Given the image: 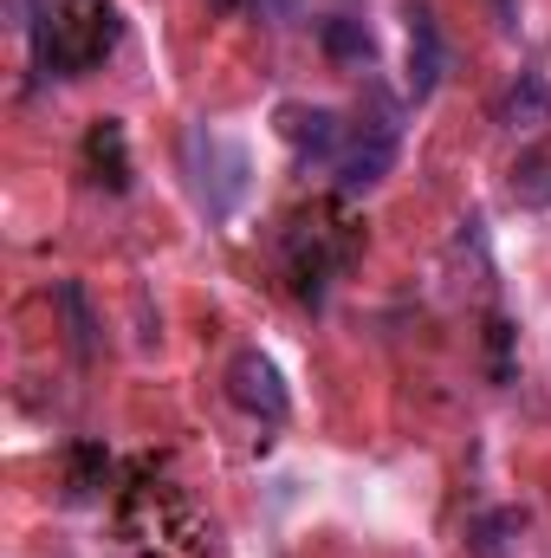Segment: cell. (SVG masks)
<instances>
[{
  "label": "cell",
  "instance_id": "7",
  "mask_svg": "<svg viewBox=\"0 0 551 558\" xmlns=\"http://www.w3.org/2000/svg\"><path fill=\"white\" fill-rule=\"evenodd\" d=\"M409 98H434L441 72H448V39H441V20H434V0H409Z\"/></svg>",
  "mask_w": 551,
  "mask_h": 558
},
{
  "label": "cell",
  "instance_id": "6",
  "mask_svg": "<svg viewBox=\"0 0 551 558\" xmlns=\"http://www.w3.org/2000/svg\"><path fill=\"white\" fill-rule=\"evenodd\" d=\"M273 131L292 143V156L311 169V162H338V156H344V131H351V124H344L331 105H279Z\"/></svg>",
  "mask_w": 551,
  "mask_h": 558
},
{
  "label": "cell",
  "instance_id": "1",
  "mask_svg": "<svg viewBox=\"0 0 551 558\" xmlns=\"http://www.w3.org/2000/svg\"><path fill=\"white\" fill-rule=\"evenodd\" d=\"M26 39L46 78H85L118 46V7L111 0H26Z\"/></svg>",
  "mask_w": 551,
  "mask_h": 558
},
{
  "label": "cell",
  "instance_id": "11",
  "mask_svg": "<svg viewBox=\"0 0 551 558\" xmlns=\"http://www.w3.org/2000/svg\"><path fill=\"white\" fill-rule=\"evenodd\" d=\"M546 118H551L546 72H519V85L500 98V124H506V131H519V124H546Z\"/></svg>",
  "mask_w": 551,
  "mask_h": 558
},
{
  "label": "cell",
  "instance_id": "8",
  "mask_svg": "<svg viewBox=\"0 0 551 558\" xmlns=\"http://www.w3.org/2000/svg\"><path fill=\"white\" fill-rule=\"evenodd\" d=\"M228 397L254 422H285V384H279L273 357H260V351H241L228 364Z\"/></svg>",
  "mask_w": 551,
  "mask_h": 558
},
{
  "label": "cell",
  "instance_id": "2",
  "mask_svg": "<svg viewBox=\"0 0 551 558\" xmlns=\"http://www.w3.org/2000/svg\"><path fill=\"white\" fill-rule=\"evenodd\" d=\"M357 247H364V228H357L338 202H318V208H305V215H292V221H285L279 260H285L292 292H298L305 305H318V299H325V286L357 260Z\"/></svg>",
  "mask_w": 551,
  "mask_h": 558
},
{
  "label": "cell",
  "instance_id": "13",
  "mask_svg": "<svg viewBox=\"0 0 551 558\" xmlns=\"http://www.w3.org/2000/svg\"><path fill=\"white\" fill-rule=\"evenodd\" d=\"M493 13H500V26H513L519 20V0H493Z\"/></svg>",
  "mask_w": 551,
  "mask_h": 558
},
{
  "label": "cell",
  "instance_id": "12",
  "mask_svg": "<svg viewBox=\"0 0 551 558\" xmlns=\"http://www.w3.org/2000/svg\"><path fill=\"white\" fill-rule=\"evenodd\" d=\"M318 46H325L338 65H370V59H377V39H370V26H364V20H351V13L325 20V26H318Z\"/></svg>",
  "mask_w": 551,
  "mask_h": 558
},
{
  "label": "cell",
  "instance_id": "4",
  "mask_svg": "<svg viewBox=\"0 0 551 558\" xmlns=\"http://www.w3.org/2000/svg\"><path fill=\"white\" fill-rule=\"evenodd\" d=\"M396 149H403V111H396V98H390L383 85H370V105H364V111H357V124L344 131L338 189H344V195H364V189H377V182L390 175Z\"/></svg>",
  "mask_w": 551,
  "mask_h": 558
},
{
  "label": "cell",
  "instance_id": "3",
  "mask_svg": "<svg viewBox=\"0 0 551 558\" xmlns=\"http://www.w3.org/2000/svg\"><path fill=\"white\" fill-rule=\"evenodd\" d=\"M124 539L149 558H201V520L195 507L169 487V481H143L137 494L124 500Z\"/></svg>",
  "mask_w": 551,
  "mask_h": 558
},
{
  "label": "cell",
  "instance_id": "9",
  "mask_svg": "<svg viewBox=\"0 0 551 558\" xmlns=\"http://www.w3.org/2000/svg\"><path fill=\"white\" fill-rule=\"evenodd\" d=\"M85 162H91V182H105L111 195L131 189V149H124V124L118 118H98L85 131Z\"/></svg>",
  "mask_w": 551,
  "mask_h": 558
},
{
  "label": "cell",
  "instance_id": "5",
  "mask_svg": "<svg viewBox=\"0 0 551 558\" xmlns=\"http://www.w3.org/2000/svg\"><path fill=\"white\" fill-rule=\"evenodd\" d=\"M188 169H195V202L215 221H228L247 195V149L201 124V131H188Z\"/></svg>",
  "mask_w": 551,
  "mask_h": 558
},
{
  "label": "cell",
  "instance_id": "10",
  "mask_svg": "<svg viewBox=\"0 0 551 558\" xmlns=\"http://www.w3.org/2000/svg\"><path fill=\"white\" fill-rule=\"evenodd\" d=\"M506 189H513V202H519V208H551V137L526 143V149L513 156Z\"/></svg>",
  "mask_w": 551,
  "mask_h": 558
}]
</instances>
